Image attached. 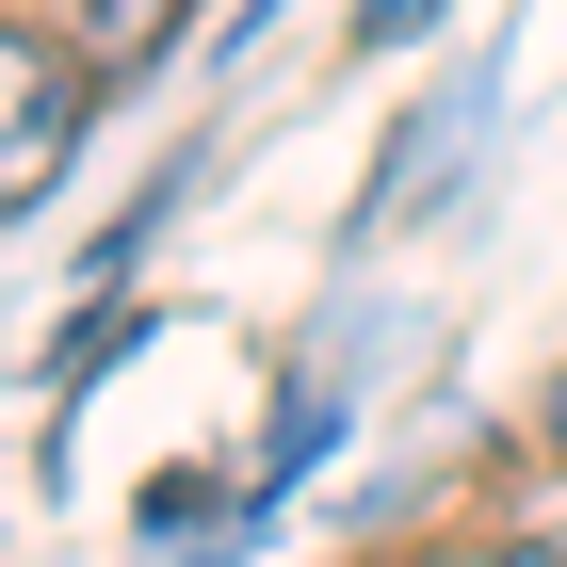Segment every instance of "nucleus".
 Here are the masks:
<instances>
[{
	"label": "nucleus",
	"mask_w": 567,
	"mask_h": 567,
	"mask_svg": "<svg viewBox=\"0 0 567 567\" xmlns=\"http://www.w3.org/2000/svg\"><path fill=\"white\" fill-rule=\"evenodd\" d=\"M405 33H437V0H357V49H405Z\"/></svg>",
	"instance_id": "7ed1b4c3"
},
{
	"label": "nucleus",
	"mask_w": 567,
	"mask_h": 567,
	"mask_svg": "<svg viewBox=\"0 0 567 567\" xmlns=\"http://www.w3.org/2000/svg\"><path fill=\"white\" fill-rule=\"evenodd\" d=\"M503 567H567V551H503Z\"/></svg>",
	"instance_id": "20e7f679"
},
{
	"label": "nucleus",
	"mask_w": 567,
	"mask_h": 567,
	"mask_svg": "<svg viewBox=\"0 0 567 567\" xmlns=\"http://www.w3.org/2000/svg\"><path fill=\"white\" fill-rule=\"evenodd\" d=\"M163 33H178V0H65V49L82 65H146Z\"/></svg>",
	"instance_id": "f03ea898"
},
{
	"label": "nucleus",
	"mask_w": 567,
	"mask_h": 567,
	"mask_svg": "<svg viewBox=\"0 0 567 567\" xmlns=\"http://www.w3.org/2000/svg\"><path fill=\"white\" fill-rule=\"evenodd\" d=\"M82 131H97V65L65 33H33V17H0V212H33L82 163Z\"/></svg>",
	"instance_id": "f257e3e1"
},
{
	"label": "nucleus",
	"mask_w": 567,
	"mask_h": 567,
	"mask_svg": "<svg viewBox=\"0 0 567 567\" xmlns=\"http://www.w3.org/2000/svg\"><path fill=\"white\" fill-rule=\"evenodd\" d=\"M551 437H567V390H551Z\"/></svg>",
	"instance_id": "39448f33"
}]
</instances>
